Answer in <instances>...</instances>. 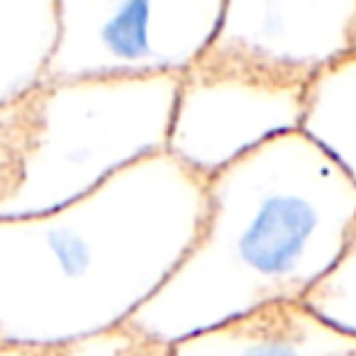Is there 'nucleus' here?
I'll list each match as a JSON object with an SVG mask.
<instances>
[{"instance_id": "0eeeda50", "label": "nucleus", "mask_w": 356, "mask_h": 356, "mask_svg": "<svg viewBox=\"0 0 356 356\" xmlns=\"http://www.w3.org/2000/svg\"><path fill=\"white\" fill-rule=\"evenodd\" d=\"M166 356H356V339L302 302H278L173 341Z\"/></svg>"}, {"instance_id": "423d86ee", "label": "nucleus", "mask_w": 356, "mask_h": 356, "mask_svg": "<svg viewBox=\"0 0 356 356\" xmlns=\"http://www.w3.org/2000/svg\"><path fill=\"white\" fill-rule=\"evenodd\" d=\"M354 47L356 0H234L195 66L310 86Z\"/></svg>"}, {"instance_id": "39448f33", "label": "nucleus", "mask_w": 356, "mask_h": 356, "mask_svg": "<svg viewBox=\"0 0 356 356\" xmlns=\"http://www.w3.org/2000/svg\"><path fill=\"white\" fill-rule=\"evenodd\" d=\"M307 86L193 66L178 83L166 154L208 181L261 144L300 132Z\"/></svg>"}, {"instance_id": "7ed1b4c3", "label": "nucleus", "mask_w": 356, "mask_h": 356, "mask_svg": "<svg viewBox=\"0 0 356 356\" xmlns=\"http://www.w3.org/2000/svg\"><path fill=\"white\" fill-rule=\"evenodd\" d=\"M178 76L44 83L35 127L0 220L51 213L137 161L166 152Z\"/></svg>"}, {"instance_id": "ddd939ff", "label": "nucleus", "mask_w": 356, "mask_h": 356, "mask_svg": "<svg viewBox=\"0 0 356 356\" xmlns=\"http://www.w3.org/2000/svg\"><path fill=\"white\" fill-rule=\"evenodd\" d=\"M44 349H32V346L10 344V341L0 339V356H42Z\"/></svg>"}, {"instance_id": "f257e3e1", "label": "nucleus", "mask_w": 356, "mask_h": 356, "mask_svg": "<svg viewBox=\"0 0 356 356\" xmlns=\"http://www.w3.org/2000/svg\"><path fill=\"white\" fill-rule=\"evenodd\" d=\"M205 215V178L161 152L64 208L0 220V339L51 349L124 325Z\"/></svg>"}, {"instance_id": "9d476101", "label": "nucleus", "mask_w": 356, "mask_h": 356, "mask_svg": "<svg viewBox=\"0 0 356 356\" xmlns=\"http://www.w3.org/2000/svg\"><path fill=\"white\" fill-rule=\"evenodd\" d=\"M302 305L334 330L356 339V225L334 266L302 298Z\"/></svg>"}, {"instance_id": "6e6552de", "label": "nucleus", "mask_w": 356, "mask_h": 356, "mask_svg": "<svg viewBox=\"0 0 356 356\" xmlns=\"http://www.w3.org/2000/svg\"><path fill=\"white\" fill-rule=\"evenodd\" d=\"M56 32V0H0V108L44 83Z\"/></svg>"}, {"instance_id": "4468645a", "label": "nucleus", "mask_w": 356, "mask_h": 356, "mask_svg": "<svg viewBox=\"0 0 356 356\" xmlns=\"http://www.w3.org/2000/svg\"><path fill=\"white\" fill-rule=\"evenodd\" d=\"M354 51H356V47H354Z\"/></svg>"}, {"instance_id": "1a4fd4ad", "label": "nucleus", "mask_w": 356, "mask_h": 356, "mask_svg": "<svg viewBox=\"0 0 356 356\" xmlns=\"http://www.w3.org/2000/svg\"><path fill=\"white\" fill-rule=\"evenodd\" d=\"M300 132L356 186V51L310 81Z\"/></svg>"}, {"instance_id": "20e7f679", "label": "nucleus", "mask_w": 356, "mask_h": 356, "mask_svg": "<svg viewBox=\"0 0 356 356\" xmlns=\"http://www.w3.org/2000/svg\"><path fill=\"white\" fill-rule=\"evenodd\" d=\"M222 10V0H56L44 83L184 79L208 51Z\"/></svg>"}, {"instance_id": "9b49d317", "label": "nucleus", "mask_w": 356, "mask_h": 356, "mask_svg": "<svg viewBox=\"0 0 356 356\" xmlns=\"http://www.w3.org/2000/svg\"><path fill=\"white\" fill-rule=\"evenodd\" d=\"M35 127V93L0 108V200L17 184Z\"/></svg>"}, {"instance_id": "f03ea898", "label": "nucleus", "mask_w": 356, "mask_h": 356, "mask_svg": "<svg viewBox=\"0 0 356 356\" xmlns=\"http://www.w3.org/2000/svg\"><path fill=\"white\" fill-rule=\"evenodd\" d=\"M208 215L181 264L124 322L159 344L278 302H302L346 247L356 186L302 132L205 181Z\"/></svg>"}, {"instance_id": "f8f14e48", "label": "nucleus", "mask_w": 356, "mask_h": 356, "mask_svg": "<svg viewBox=\"0 0 356 356\" xmlns=\"http://www.w3.org/2000/svg\"><path fill=\"white\" fill-rule=\"evenodd\" d=\"M168 346L137 334L129 327L120 325L100 334L44 349L42 356H166Z\"/></svg>"}]
</instances>
